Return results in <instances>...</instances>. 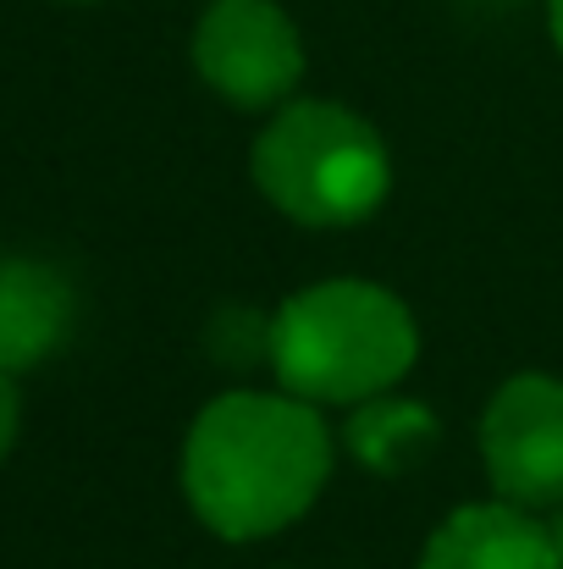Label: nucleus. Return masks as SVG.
I'll list each match as a JSON object with an SVG mask.
<instances>
[{
	"label": "nucleus",
	"instance_id": "obj_11",
	"mask_svg": "<svg viewBox=\"0 0 563 569\" xmlns=\"http://www.w3.org/2000/svg\"><path fill=\"white\" fill-rule=\"evenodd\" d=\"M547 531H553V548H559V569H563V503H559V515L547 520Z\"/></svg>",
	"mask_w": 563,
	"mask_h": 569
},
{
	"label": "nucleus",
	"instance_id": "obj_1",
	"mask_svg": "<svg viewBox=\"0 0 563 569\" xmlns=\"http://www.w3.org/2000/svg\"><path fill=\"white\" fill-rule=\"evenodd\" d=\"M338 437L293 392H215L183 437V498L221 542H265L299 526L326 492Z\"/></svg>",
	"mask_w": 563,
	"mask_h": 569
},
{
	"label": "nucleus",
	"instance_id": "obj_8",
	"mask_svg": "<svg viewBox=\"0 0 563 569\" xmlns=\"http://www.w3.org/2000/svg\"><path fill=\"white\" fill-rule=\"evenodd\" d=\"M442 437V420L420 403V398H403L398 387L365 398L349 409V426H343V448L354 465H365L371 476H403L414 470Z\"/></svg>",
	"mask_w": 563,
	"mask_h": 569
},
{
	"label": "nucleus",
	"instance_id": "obj_10",
	"mask_svg": "<svg viewBox=\"0 0 563 569\" xmlns=\"http://www.w3.org/2000/svg\"><path fill=\"white\" fill-rule=\"evenodd\" d=\"M547 33H553V44L563 56V0H547Z\"/></svg>",
	"mask_w": 563,
	"mask_h": 569
},
{
	"label": "nucleus",
	"instance_id": "obj_12",
	"mask_svg": "<svg viewBox=\"0 0 563 569\" xmlns=\"http://www.w3.org/2000/svg\"><path fill=\"white\" fill-rule=\"evenodd\" d=\"M72 6H89V0H72Z\"/></svg>",
	"mask_w": 563,
	"mask_h": 569
},
{
	"label": "nucleus",
	"instance_id": "obj_5",
	"mask_svg": "<svg viewBox=\"0 0 563 569\" xmlns=\"http://www.w3.org/2000/svg\"><path fill=\"white\" fill-rule=\"evenodd\" d=\"M481 465L492 492L520 509L563 503V381L547 371L509 377L481 409Z\"/></svg>",
	"mask_w": 563,
	"mask_h": 569
},
{
	"label": "nucleus",
	"instance_id": "obj_6",
	"mask_svg": "<svg viewBox=\"0 0 563 569\" xmlns=\"http://www.w3.org/2000/svg\"><path fill=\"white\" fill-rule=\"evenodd\" d=\"M420 569H559L547 520L520 503H459L420 548Z\"/></svg>",
	"mask_w": 563,
	"mask_h": 569
},
{
	"label": "nucleus",
	"instance_id": "obj_7",
	"mask_svg": "<svg viewBox=\"0 0 563 569\" xmlns=\"http://www.w3.org/2000/svg\"><path fill=\"white\" fill-rule=\"evenodd\" d=\"M72 282L50 260L6 254L0 260V377L39 371L72 338Z\"/></svg>",
	"mask_w": 563,
	"mask_h": 569
},
{
	"label": "nucleus",
	"instance_id": "obj_13",
	"mask_svg": "<svg viewBox=\"0 0 563 569\" xmlns=\"http://www.w3.org/2000/svg\"><path fill=\"white\" fill-rule=\"evenodd\" d=\"M0 260H6V249H0Z\"/></svg>",
	"mask_w": 563,
	"mask_h": 569
},
{
	"label": "nucleus",
	"instance_id": "obj_3",
	"mask_svg": "<svg viewBox=\"0 0 563 569\" xmlns=\"http://www.w3.org/2000/svg\"><path fill=\"white\" fill-rule=\"evenodd\" d=\"M254 189L293 227H360L392 193V150L343 100H288L271 111L249 150Z\"/></svg>",
	"mask_w": 563,
	"mask_h": 569
},
{
	"label": "nucleus",
	"instance_id": "obj_4",
	"mask_svg": "<svg viewBox=\"0 0 563 569\" xmlns=\"http://www.w3.org/2000/svg\"><path fill=\"white\" fill-rule=\"evenodd\" d=\"M193 72L238 111H277L304 78V33L277 0H210L193 22Z\"/></svg>",
	"mask_w": 563,
	"mask_h": 569
},
{
	"label": "nucleus",
	"instance_id": "obj_9",
	"mask_svg": "<svg viewBox=\"0 0 563 569\" xmlns=\"http://www.w3.org/2000/svg\"><path fill=\"white\" fill-rule=\"evenodd\" d=\"M17 437H22V392H17V377H0V470H6Z\"/></svg>",
	"mask_w": 563,
	"mask_h": 569
},
{
	"label": "nucleus",
	"instance_id": "obj_2",
	"mask_svg": "<svg viewBox=\"0 0 563 569\" xmlns=\"http://www.w3.org/2000/svg\"><path fill=\"white\" fill-rule=\"evenodd\" d=\"M420 360L414 310L365 277H326L277 305L265 321V366L282 392L315 409H354L392 392Z\"/></svg>",
	"mask_w": 563,
	"mask_h": 569
}]
</instances>
